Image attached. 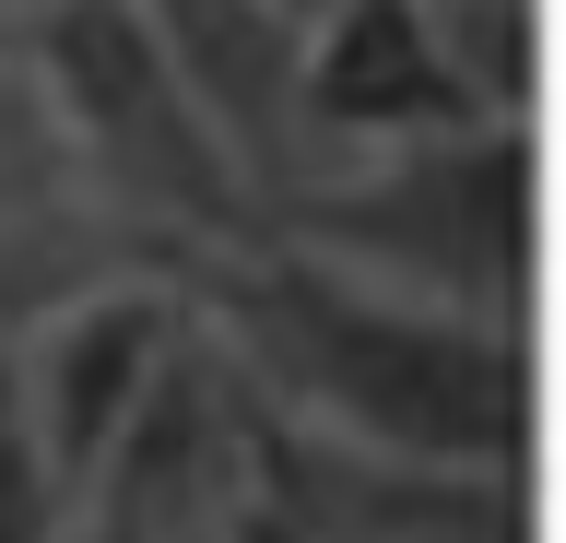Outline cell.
<instances>
[{
  "mask_svg": "<svg viewBox=\"0 0 566 543\" xmlns=\"http://www.w3.org/2000/svg\"><path fill=\"white\" fill-rule=\"evenodd\" d=\"M189 295L248 401L283 426L437 472H531V320L424 307L272 237L189 260Z\"/></svg>",
  "mask_w": 566,
  "mask_h": 543,
  "instance_id": "obj_1",
  "label": "cell"
},
{
  "mask_svg": "<svg viewBox=\"0 0 566 543\" xmlns=\"http://www.w3.org/2000/svg\"><path fill=\"white\" fill-rule=\"evenodd\" d=\"M531 189H543V118H460L389 154L307 166L295 189H272L260 237L424 307L531 320Z\"/></svg>",
  "mask_w": 566,
  "mask_h": 543,
  "instance_id": "obj_2",
  "label": "cell"
},
{
  "mask_svg": "<svg viewBox=\"0 0 566 543\" xmlns=\"http://www.w3.org/2000/svg\"><path fill=\"white\" fill-rule=\"evenodd\" d=\"M12 48H24L35 95H48V130H60L95 224H118L142 249H177V260L260 237V189L212 143V118L177 95L142 0H35Z\"/></svg>",
  "mask_w": 566,
  "mask_h": 543,
  "instance_id": "obj_3",
  "label": "cell"
},
{
  "mask_svg": "<svg viewBox=\"0 0 566 543\" xmlns=\"http://www.w3.org/2000/svg\"><path fill=\"white\" fill-rule=\"evenodd\" d=\"M189 331H201L189 260H118L95 284H71L48 320L12 331V390H24V414H35V437H48V461H60L71 497L95 484V461L154 401V378L177 366Z\"/></svg>",
  "mask_w": 566,
  "mask_h": 543,
  "instance_id": "obj_4",
  "label": "cell"
},
{
  "mask_svg": "<svg viewBox=\"0 0 566 543\" xmlns=\"http://www.w3.org/2000/svg\"><path fill=\"white\" fill-rule=\"evenodd\" d=\"M472 83H460L449 36H437V0H318L295 24V143L307 166L331 154H389L424 130H460Z\"/></svg>",
  "mask_w": 566,
  "mask_h": 543,
  "instance_id": "obj_5",
  "label": "cell"
},
{
  "mask_svg": "<svg viewBox=\"0 0 566 543\" xmlns=\"http://www.w3.org/2000/svg\"><path fill=\"white\" fill-rule=\"evenodd\" d=\"M142 24L166 48L177 95L212 118V143L248 166L260 213H272V189L307 178V143H295V12H272V0H142Z\"/></svg>",
  "mask_w": 566,
  "mask_h": 543,
  "instance_id": "obj_6",
  "label": "cell"
},
{
  "mask_svg": "<svg viewBox=\"0 0 566 543\" xmlns=\"http://www.w3.org/2000/svg\"><path fill=\"white\" fill-rule=\"evenodd\" d=\"M118 260H177V249H142L118 224H0V343L24 320H48L71 284H95Z\"/></svg>",
  "mask_w": 566,
  "mask_h": 543,
  "instance_id": "obj_7",
  "label": "cell"
},
{
  "mask_svg": "<svg viewBox=\"0 0 566 543\" xmlns=\"http://www.w3.org/2000/svg\"><path fill=\"white\" fill-rule=\"evenodd\" d=\"M0 224H95L60 130H48V95H35L24 48H0Z\"/></svg>",
  "mask_w": 566,
  "mask_h": 543,
  "instance_id": "obj_8",
  "label": "cell"
},
{
  "mask_svg": "<svg viewBox=\"0 0 566 543\" xmlns=\"http://www.w3.org/2000/svg\"><path fill=\"white\" fill-rule=\"evenodd\" d=\"M0 543H71V484L12 390V343H0Z\"/></svg>",
  "mask_w": 566,
  "mask_h": 543,
  "instance_id": "obj_9",
  "label": "cell"
},
{
  "mask_svg": "<svg viewBox=\"0 0 566 543\" xmlns=\"http://www.w3.org/2000/svg\"><path fill=\"white\" fill-rule=\"evenodd\" d=\"M237 532H248V543H307V532H295V520H272V508H260V497H237Z\"/></svg>",
  "mask_w": 566,
  "mask_h": 543,
  "instance_id": "obj_10",
  "label": "cell"
},
{
  "mask_svg": "<svg viewBox=\"0 0 566 543\" xmlns=\"http://www.w3.org/2000/svg\"><path fill=\"white\" fill-rule=\"evenodd\" d=\"M177 543H248V532H237V508H224V520H201V532H177Z\"/></svg>",
  "mask_w": 566,
  "mask_h": 543,
  "instance_id": "obj_11",
  "label": "cell"
},
{
  "mask_svg": "<svg viewBox=\"0 0 566 543\" xmlns=\"http://www.w3.org/2000/svg\"><path fill=\"white\" fill-rule=\"evenodd\" d=\"M24 12H35V0H0V48H12V36H24Z\"/></svg>",
  "mask_w": 566,
  "mask_h": 543,
  "instance_id": "obj_12",
  "label": "cell"
},
{
  "mask_svg": "<svg viewBox=\"0 0 566 543\" xmlns=\"http://www.w3.org/2000/svg\"><path fill=\"white\" fill-rule=\"evenodd\" d=\"M272 12H295V24H307V12H318V0H272Z\"/></svg>",
  "mask_w": 566,
  "mask_h": 543,
  "instance_id": "obj_13",
  "label": "cell"
}]
</instances>
